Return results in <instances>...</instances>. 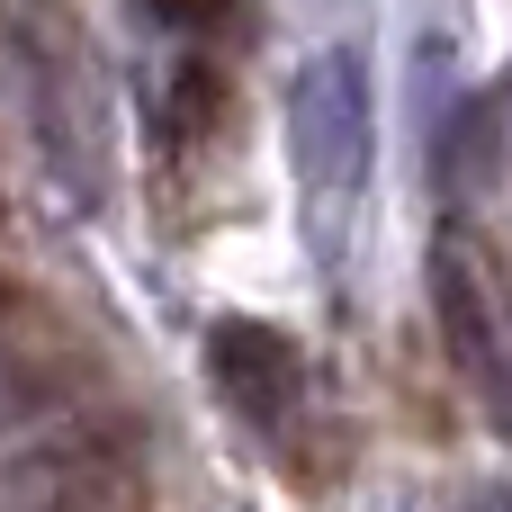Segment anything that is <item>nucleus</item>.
Returning <instances> with one entry per match:
<instances>
[{
    "mask_svg": "<svg viewBox=\"0 0 512 512\" xmlns=\"http://www.w3.org/2000/svg\"><path fill=\"white\" fill-rule=\"evenodd\" d=\"M288 153L315 198H351L369 180V63L351 45H324L288 90Z\"/></svg>",
    "mask_w": 512,
    "mask_h": 512,
    "instance_id": "f257e3e1",
    "label": "nucleus"
},
{
    "mask_svg": "<svg viewBox=\"0 0 512 512\" xmlns=\"http://www.w3.org/2000/svg\"><path fill=\"white\" fill-rule=\"evenodd\" d=\"M432 315L450 333V360L512 414V315H504L495 279L477 270V252L459 234H441V252H432Z\"/></svg>",
    "mask_w": 512,
    "mask_h": 512,
    "instance_id": "f03ea898",
    "label": "nucleus"
},
{
    "mask_svg": "<svg viewBox=\"0 0 512 512\" xmlns=\"http://www.w3.org/2000/svg\"><path fill=\"white\" fill-rule=\"evenodd\" d=\"M207 378L225 387V405L243 423H288L297 396H306V351L279 333V324H252V315H225L207 333Z\"/></svg>",
    "mask_w": 512,
    "mask_h": 512,
    "instance_id": "7ed1b4c3",
    "label": "nucleus"
},
{
    "mask_svg": "<svg viewBox=\"0 0 512 512\" xmlns=\"http://www.w3.org/2000/svg\"><path fill=\"white\" fill-rule=\"evenodd\" d=\"M234 135V72L216 63V54H189L180 72H171V144H225Z\"/></svg>",
    "mask_w": 512,
    "mask_h": 512,
    "instance_id": "20e7f679",
    "label": "nucleus"
},
{
    "mask_svg": "<svg viewBox=\"0 0 512 512\" xmlns=\"http://www.w3.org/2000/svg\"><path fill=\"white\" fill-rule=\"evenodd\" d=\"M162 27H180V36H198V45H216V36H234L243 27V0H144Z\"/></svg>",
    "mask_w": 512,
    "mask_h": 512,
    "instance_id": "39448f33",
    "label": "nucleus"
}]
</instances>
